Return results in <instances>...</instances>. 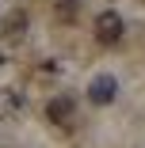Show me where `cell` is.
<instances>
[{"instance_id":"6da1fadb","label":"cell","mask_w":145,"mask_h":148,"mask_svg":"<svg viewBox=\"0 0 145 148\" xmlns=\"http://www.w3.org/2000/svg\"><path fill=\"white\" fill-rule=\"evenodd\" d=\"M122 31H126V23H122L119 12H99V15H96V42L114 46V42L122 38Z\"/></svg>"},{"instance_id":"7a4b0ae2","label":"cell","mask_w":145,"mask_h":148,"mask_svg":"<svg viewBox=\"0 0 145 148\" xmlns=\"http://www.w3.org/2000/svg\"><path fill=\"white\" fill-rule=\"evenodd\" d=\"M0 38H4L8 46L23 42L27 38V12H8L4 19H0Z\"/></svg>"},{"instance_id":"3957f363","label":"cell","mask_w":145,"mask_h":148,"mask_svg":"<svg viewBox=\"0 0 145 148\" xmlns=\"http://www.w3.org/2000/svg\"><path fill=\"white\" fill-rule=\"evenodd\" d=\"M114 91H119V80H114V76H96L92 84H88V99L96 103V106H107L111 99H114Z\"/></svg>"},{"instance_id":"277c9868","label":"cell","mask_w":145,"mask_h":148,"mask_svg":"<svg viewBox=\"0 0 145 148\" xmlns=\"http://www.w3.org/2000/svg\"><path fill=\"white\" fill-rule=\"evenodd\" d=\"M73 114H76V103H73L69 95H57V99L46 103V118H50L53 125H69V122H73Z\"/></svg>"},{"instance_id":"5b68a950","label":"cell","mask_w":145,"mask_h":148,"mask_svg":"<svg viewBox=\"0 0 145 148\" xmlns=\"http://www.w3.org/2000/svg\"><path fill=\"white\" fill-rule=\"evenodd\" d=\"M23 114V95L15 87H0V118H19Z\"/></svg>"},{"instance_id":"8992f818","label":"cell","mask_w":145,"mask_h":148,"mask_svg":"<svg viewBox=\"0 0 145 148\" xmlns=\"http://www.w3.org/2000/svg\"><path fill=\"white\" fill-rule=\"evenodd\" d=\"M57 19H76V0H61L57 4Z\"/></svg>"},{"instance_id":"52a82bcc","label":"cell","mask_w":145,"mask_h":148,"mask_svg":"<svg viewBox=\"0 0 145 148\" xmlns=\"http://www.w3.org/2000/svg\"><path fill=\"white\" fill-rule=\"evenodd\" d=\"M0 65H4V53H0Z\"/></svg>"}]
</instances>
